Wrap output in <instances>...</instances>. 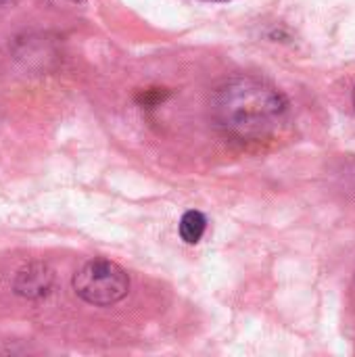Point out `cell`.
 Returning <instances> with one entry per match:
<instances>
[{"label": "cell", "instance_id": "obj_1", "mask_svg": "<svg viewBox=\"0 0 355 357\" xmlns=\"http://www.w3.org/2000/svg\"><path fill=\"white\" fill-rule=\"evenodd\" d=\"M289 102L268 79L234 75L224 79L211 98L218 130L236 142L251 144L272 138L285 123Z\"/></svg>", "mask_w": 355, "mask_h": 357}, {"label": "cell", "instance_id": "obj_2", "mask_svg": "<svg viewBox=\"0 0 355 357\" xmlns=\"http://www.w3.org/2000/svg\"><path fill=\"white\" fill-rule=\"evenodd\" d=\"M73 291L80 299L96 307L119 303L130 291L126 270L109 259L86 261L73 276Z\"/></svg>", "mask_w": 355, "mask_h": 357}, {"label": "cell", "instance_id": "obj_3", "mask_svg": "<svg viewBox=\"0 0 355 357\" xmlns=\"http://www.w3.org/2000/svg\"><path fill=\"white\" fill-rule=\"evenodd\" d=\"M52 282H54L52 270L42 261H33L17 272L13 289L19 297L33 301V299L46 297L52 289Z\"/></svg>", "mask_w": 355, "mask_h": 357}, {"label": "cell", "instance_id": "obj_4", "mask_svg": "<svg viewBox=\"0 0 355 357\" xmlns=\"http://www.w3.org/2000/svg\"><path fill=\"white\" fill-rule=\"evenodd\" d=\"M207 230V218L201 211H186L180 220V236L188 245H197Z\"/></svg>", "mask_w": 355, "mask_h": 357}, {"label": "cell", "instance_id": "obj_5", "mask_svg": "<svg viewBox=\"0 0 355 357\" xmlns=\"http://www.w3.org/2000/svg\"><path fill=\"white\" fill-rule=\"evenodd\" d=\"M167 96V92L161 88H151V90H144L140 96H138V102L142 105V107H153V105H157V102H161L163 98Z\"/></svg>", "mask_w": 355, "mask_h": 357}, {"label": "cell", "instance_id": "obj_6", "mask_svg": "<svg viewBox=\"0 0 355 357\" xmlns=\"http://www.w3.org/2000/svg\"><path fill=\"white\" fill-rule=\"evenodd\" d=\"M209 2H226V0H209Z\"/></svg>", "mask_w": 355, "mask_h": 357}, {"label": "cell", "instance_id": "obj_7", "mask_svg": "<svg viewBox=\"0 0 355 357\" xmlns=\"http://www.w3.org/2000/svg\"><path fill=\"white\" fill-rule=\"evenodd\" d=\"M354 105H355V88H354Z\"/></svg>", "mask_w": 355, "mask_h": 357}, {"label": "cell", "instance_id": "obj_8", "mask_svg": "<svg viewBox=\"0 0 355 357\" xmlns=\"http://www.w3.org/2000/svg\"><path fill=\"white\" fill-rule=\"evenodd\" d=\"M71 2H82V0H71Z\"/></svg>", "mask_w": 355, "mask_h": 357}]
</instances>
